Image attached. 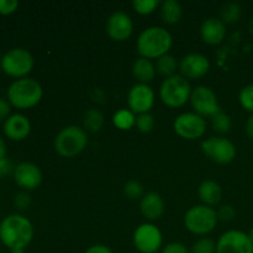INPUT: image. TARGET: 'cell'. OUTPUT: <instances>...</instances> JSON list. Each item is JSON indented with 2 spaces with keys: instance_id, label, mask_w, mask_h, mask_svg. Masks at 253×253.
Here are the masks:
<instances>
[{
  "instance_id": "1",
  "label": "cell",
  "mask_w": 253,
  "mask_h": 253,
  "mask_svg": "<svg viewBox=\"0 0 253 253\" xmlns=\"http://www.w3.org/2000/svg\"><path fill=\"white\" fill-rule=\"evenodd\" d=\"M34 239V226L21 214H11L0 222V241L11 251L29 246Z\"/></svg>"
},
{
  "instance_id": "33",
  "label": "cell",
  "mask_w": 253,
  "mask_h": 253,
  "mask_svg": "<svg viewBox=\"0 0 253 253\" xmlns=\"http://www.w3.org/2000/svg\"><path fill=\"white\" fill-rule=\"evenodd\" d=\"M217 217H219V220H221V221H225V222H229V221H232V220L236 217V210H235V208L232 207V205H229V204H225L222 205V207H220V209L217 210Z\"/></svg>"
},
{
  "instance_id": "40",
  "label": "cell",
  "mask_w": 253,
  "mask_h": 253,
  "mask_svg": "<svg viewBox=\"0 0 253 253\" xmlns=\"http://www.w3.org/2000/svg\"><path fill=\"white\" fill-rule=\"evenodd\" d=\"M246 133L251 140H253V114L247 119L246 123Z\"/></svg>"
},
{
  "instance_id": "29",
  "label": "cell",
  "mask_w": 253,
  "mask_h": 253,
  "mask_svg": "<svg viewBox=\"0 0 253 253\" xmlns=\"http://www.w3.org/2000/svg\"><path fill=\"white\" fill-rule=\"evenodd\" d=\"M161 2L158 0H133L132 7L137 14L150 15L160 7Z\"/></svg>"
},
{
  "instance_id": "26",
  "label": "cell",
  "mask_w": 253,
  "mask_h": 253,
  "mask_svg": "<svg viewBox=\"0 0 253 253\" xmlns=\"http://www.w3.org/2000/svg\"><path fill=\"white\" fill-rule=\"evenodd\" d=\"M241 16V6L236 2H227L222 6L221 10V21L226 24H234L239 21Z\"/></svg>"
},
{
  "instance_id": "30",
  "label": "cell",
  "mask_w": 253,
  "mask_h": 253,
  "mask_svg": "<svg viewBox=\"0 0 253 253\" xmlns=\"http://www.w3.org/2000/svg\"><path fill=\"white\" fill-rule=\"evenodd\" d=\"M136 127L140 132L148 133L153 130L155 127V118H153L152 114L146 113V114H140V115H136Z\"/></svg>"
},
{
  "instance_id": "16",
  "label": "cell",
  "mask_w": 253,
  "mask_h": 253,
  "mask_svg": "<svg viewBox=\"0 0 253 253\" xmlns=\"http://www.w3.org/2000/svg\"><path fill=\"white\" fill-rule=\"evenodd\" d=\"M210 69V61L202 53H188L179 62L180 76L189 79L203 78Z\"/></svg>"
},
{
  "instance_id": "20",
  "label": "cell",
  "mask_w": 253,
  "mask_h": 253,
  "mask_svg": "<svg viewBox=\"0 0 253 253\" xmlns=\"http://www.w3.org/2000/svg\"><path fill=\"white\" fill-rule=\"evenodd\" d=\"M198 195L202 203L207 207H215L221 200V187L219 183L211 179H205L200 183L198 188Z\"/></svg>"
},
{
  "instance_id": "5",
  "label": "cell",
  "mask_w": 253,
  "mask_h": 253,
  "mask_svg": "<svg viewBox=\"0 0 253 253\" xmlns=\"http://www.w3.org/2000/svg\"><path fill=\"white\" fill-rule=\"evenodd\" d=\"M192 86L189 81L180 74L166 78L160 86V99L168 108L177 109L190 100Z\"/></svg>"
},
{
  "instance_id": "37",
  "label": "cell",
  "mask_w": 253,
  "mask_h": 253,
  "mask_svg": "<svg viewBox=\"0 0 253 253\" xmlns=\"http://www.w3.org/2000/svg\"><path fill=\"white\" fill-rule=\"evenodd\" d=\"M11 104L9 103L7 99L0 98V123L1 121H6V119L11 115Z\"/></svg>"
},
{
  "instance_id": "23",
  "label": "cell",
  "mask_w": 253,
  "mask_h": 253,
  "mask_svg": "<svg viewBox=\"0 0 253 253\" xmlns=\"http://www.w3.org/2000/svg\"><path fill=\"white\" fill-rule=\"evenodd\" d=\"M155 66L157 73H160L165 78H169V77L175 76L177 74V69H179V63L177 62L175 57L169 53L156 59Z\"/></svg>"
},
{
  "instance_id": "31",
  "label": "cell",
  "mask_w": 253,
  "mask_h": 253,
  "mask_svg": "<svg viewBox=\"0 0 253 253\" xmlns=\"http://www.w3.org/2000/svg\"><path fill=\"white\" fill-rule=\"evenodd\" d=\"M190 253H216V244L211 239L203 237L193 244Z\"/></svg>"
},
{
  "instance_id": "43",
  "label": "cell",
  "mask_w": 253,
  "mask_h": 253,
  "mask_svg": "<svg viewBox=\"0 0 253 253\" xmlns=\"http://www.w3.org/2000/svg\"><path fill=\"white\" fill-rule=\"evenodd\" d=\"M249 236H250V239H251V241H252V244H253V226L251 227V230H250Z\"/></svg>"
},
{
  "instance_id": "39",
  "label": "cell",
  "mask_w": 253,
  "mask_h": 253,
  "mask_svg": "<svg viewBox=\"0 0 253 253\" xmlns=\"http://www.w3.org/2000/svg\"><path fill=\"white\" fill-rule=\"evenodd\" d=\"M85 253H113V251L110 250V247H108L106 245L103 244H96L93 245V246L88 247Z\"/></svg>"
},
{
  "instance_id": "34",
  "label": "cell",
  "mask_w": 253,
  "mask_h": 253,
  "mask_svg": "<svg viewBox=\"0 0 253 253\" xmlns=\"http://www.w3.org/2000/svg\"><path fill=\"white\" fill-rule=\"evenodd\" d=\"M19 7L17 0H0V15H11Z\"/></svg>"
},
{
  "instance_id": "19",
  "label": "cell",
  "mask_w": 253,
  "mask_h": 253,
  "mask_svg": "<svg viewBox=\"0 0 253 253\" xmlns=\"http://www.w3.org/2000/svg\"><path fill=\"white\" fill-rule=\"evenodd\" d=\"M140 210L143 217L148 221H156L160 219L165 212V202L158 193H146L140 200Z\"/></svg>"
},
{
  "instance_id": "27",
  "label": "cell",
  "mask_w": 253,
  "mask_h": 253,
  "mask_svg": "<svg viewBox=\"0 0 253 253\" xmlns=\"http://www.w3.org/2000/svg\"><path fill=\"white\" fill-rule=\"evenodd\" d=\"M231 118L222 111L215 114L211 118V126L217 133H227L231 130Z\"/></svg>"
},
{
  "instance_id": "32",
  "label": "cell",
  "mask_w": 253,
  "mask_h": 253,
  "mask_svg": "<svg viewBox=\"0 0 253 253\" xmlns=\"http://www.w3.org/2000/svg\"><path fill=\"white\" fill-rule=\"evenodd\" d=\"M239 100L242 108L253 114V84L244 86L239 94Z\"/></svg>"
},
{
  "instance_id": "18",
  "label": "cell",
  "mask_w": 253,
  "mask_h": 253,
  "mask_svg": "<svg viewBox=\"0 0 253 253\" xmlns=\"http://www.w3.org/2000/svg\"><path fill=\"white\" fill-rule=\"evenodd\" d=\"M226 36V25L217 17H209L204 20L200 26V37L203 42L210 46L220 44Z\"/></svg>"
},
{
  "instance_id": "14",
  "label": "cell",
  "mask_w": 253,
  "mask_h": 253,
  "mask_svg": "<svg viewBox=\"0 0 253 253\" xmlns=\"http://www.w3.org/2000/svg\"><path fill=\"white\" fill-rule=\"evenodd\" d=\"M133 32V22L124 11H115L106 21V34L113 41L124 42L131 37Z\"/></svg>"
},
{
  "instance_id": "10",
  "label": "cell",
  "mask_w": 253,
  "mask_h": 253,
  "mask_svg": "<svg viewBox=\"0 0 253 253\" xmlns=\"http://www.w3.org/2000/svg\"><path fill=\"white\" fill-rule=\"evenodd\" d=\"M133 245L141 253H156L163 244L161 230L152 222H145L137 226L133 232Z\"/></svg>"
},
{
  "instance_id": "13",
  "label": "cell",
  "mask_w": 253,
  "mask_h": 253,
  "mask_svg": "<svg viewBox=\"0 0 253 253\" xmlns=\"http://www.w3.org/2000/svg\"><path fill=\"white\" fill-rule=\"evenodd\" d=\"M155 104V91L148 84L137 83L127 94L128 109L135 115L150 113Z\"/></svg>"
},
{
  "instance_id": "38",
  "label": "cell",
  "mask_w": 253,
  "mask_h": 253,
  "mask_svg": "<svg viewBox=\"0 0 253 253\" xmlns=\"http://www.w3.org/2000/svg\"><path fill=\"white\" fill-rule=\"evenodd\" d=\"M15 167L12 166L11 161L7 160L6 157L0 160V177H4V175H7L9 173H14Z\"/></svg>"
},
{
  "instance_id": "17",
  "label": "cell",
  "mask_w": 253,
  "mask_h": 253,
  "mask_svg": "<svg viewBox=\"0 0 253 253\" xmlns=\"http://www.w3.org/2000/svg\"><path fill=\"white\" fill-rule=\"evenodd\" d=\"M4 133L12 141H22L31 132V123L22 114H12L4 123Z\"/></svg>"
},
{
  "instance_id": "9",
  "label": "cell",
  "mask_w": 253,
  "mask_h": 253,
  "mask_svg": "<svg viewBox=\"0 0 253 253\" xmlns=\"http://www.w3.org/2000/svg\"><path fill=\"white\" fill-rule=\"evenodd\" d=\"M175 133L185 140H198L207 132V121L195 113H183L173 123Z\"/></svg>"
},
{
  "instance_id": "7",
  "label": "cell",
  "mask_w": 253,
  "mask_h": 253,
  "mask_svg": "<svg viewBox=\"0 0 253 253\" xmlns=\"http://www.w3.org/2000/svg\"><path fill=\"white\" fill-rule=\"evenodd\" d=\"M35 66V59L27 49L16 47L11 48L2 56L0 61V68L5 74L12 78H26L32 72Z\"/></svg>"
},
{
  "instance_id": "2",
  "label": "cell",
  "mask_w": 253,
  "mask_h": 253,
  "mask_svg": "<svg viewBox=\"0 0 253 253\" xmlns=\"http://www.w3.org/2000/svg\"><path fill=\"white\" fill-rule=\"evenodd\" d=\"M172 44V35L168 30L162 26H150L138 35L136 49L140 57L157 59L167 54Z\"/></svg>"
},
{
  "instance_id": "36",
  "label": "cell",
  "mask_w": 253,
  "mask_h": 253,
  "mask_svg": "<svg viewBox=\"0 0 253 253\" xmlns=\"http://www.w3.org/2000/svg\"><path fill=\"white\" fill-rule=\"evenodd\" d=\"M14 204L19 210L27 209V208L30 207V204H31V197H30L26 192L19 193V194L15 197Z\"/></svg>"
},
{
  "instance_id": "12",
  "label": "cell",
  "mask_w": 253,
  "mask_h": 253,
  "mask_svg": "<svg viewBox=\"0 0 253 253\" xmlns=\"http://www.w3.org/2000/svg\"><path fill=\"white\" fill-rule=\"evenodd\" d=\"M216 253H253V244L246 232L229 230L217 240Z\"/></svg>"
},
{
  "instance_id": "22",
  "label": "cell",
  "mask_w": 253,
  "mask_h": 253,
  "mask_svg": "<svg viewBox=\"0 0 253 253\" xmlns=\"http://www.w3.org/2000/svg\"><path fill=\"white\" fill-rule=\"evenodd\" d=\"M160 11L163 22L167 25H174L179 22L183 15L182 5L175 0H165L161 2Z\"/></svg>"
},
{
  "instance_id": "24",
  "label": "cell",
  "mask_w": 253,
  "mask_h": 253,
  "mask_svg": "<svg viewBox=\"0 0 253 253\" xmlns=\"http://www.w3.org/2000/svg\"><path fill=\"white\" fill-rule=\"evenodd\" d=\"M84 130L88 132L95 133L100 131L104 126V115L100 110L91 108L84 113L83 116Z\"/></svg>"
},
{
  "instance_id": "3",
  "label": "cell",
  "mask_w": 253,
  "mask_h": 253,
  "mask_svg": "<svg viewBox=\"0 0 253 253\" xmlns=\"http://www.w3.org/2000/svg\"><path fill=\"white\" fill-rule=\"evenodd\" d=\"M6 96L11 106L19 110H27L41 101L43 96L42 85L34 78L16 79L7 88Z\"/></svg>"
},
{
  "instance_id": "4",
  "label": "cell",
  "mask_w": 253,
  "mask_h": 253,
  "mask_svg": "<svg viewBox=\"0 0 253 253\" xmlns=\"http://www.w3.org/2000/svg\"><path fill=\"white\" fill-rule=\"evenodd\" d=\"M54 150L61 157L72 158L85 150L88 135L83 127L69 125L62 128L54 138Z\"/></svg>"
},
{
  "instance_id": "42",
  "label": "cell",
  "mask_w": 253,
  "mask_h": 253,
  "mask_svg": "<svg viewBox=\"0 0 253 253\" xmlns=\"http://www.w3.org/2000/svg\"><path fill=\"white\" fill-rule=\"evenodd\" d=\"M10 253H25V250L22 249H17V250H11Z\"/></svg>"
},
{
  "instance_id": "11",
  "label": "cell",
  "mask_w": 253,
  "mask_h": 253,
  "mask_svg": "<svg viewBox=\"0 0 253 253\" xmlns=\"http://www.w3.org/2000/svg\"><path fill=\"white\" fill-rule=\"evenodd\" d=\"M190 105L195 114L200 116L212 118L215 114L220 113V105L217 96L211 88L207 85H199L192 90Z\"/></svg>"
},
{
  "instance_id": "8",
  "label": "cell",
  "mask_w": 253,
  "mask_h": 253,
  "mask_svg": "<svg viewBox=\"0 0 253 253\" xmlns=\"http://www.w3.org/2000/svg\"><path fill=\"white\" fill-rule=\"evenodd\" d=\"M200 147L204 155L217 165H229L236 157V147L234 143L221 136L207 138L203 141Z\"/></svg>"
},
{
  "instance_id": "35",
  "label": "cell",
  "mask_w": 253,
  "mask_h": 253,
  "mask_svg": "<svg viewBox=\"0 0 253 253\" xmlns=\"http://www.w3.org/2000/svg\"><path fill=\"white\" fill-rule=\"evenodd\" d=\"M162 253H190V250L182 242H170L163 247Z\"/></svg>"
},
{
  "instance_id": "25",
  "label": "cell",
  "mask_w": 253,
  "mask_h": 253,
  "mask_svg": "<svg viewBox=\"0 0 253 253\" xmlns=\"http://www.w3.org/2000/svg\"><path fill=\"white\" fill-rule=\"evenodd\" d=\"M113 124L119 130H131L136 125V115L130 109H120L114 114Z\"/></svg>"
},
{
  "instance_id": "21",
  "label": "cell",
  "mask_w": 253,
  "mask_h": 253,
  "mask_svg": "<svg viewBox=\"0 0 253 253\" xmlns=\"http://www.w3.org/2000/svg\"><path fill=\"white\" fill-rule=\"evenodd\" d=\"M156 66L151 59L138 57L132 64V74L136 81L141 84H148L155 79Z\"/></svg>"
},
{
  "instance_id": "44",
  "label": "cell",
  "mask_w": 253,
  "mask_h": 253,
  "mask_svg": "<svg viewBox=\"0 0 253 253\" xmlns=\"http://www.w3.org/2000/svg\"><path fill=\"white\" fill-rule=\"evenodd\" d=\"M0 71H1V68H0Z\"/></svg>"
},
{
  "instance_id": "28",
  "label": "cell",
  "mask_w": 253,
  "mask_h": 253,
  "mask_svg": "<svg viewBox=\"0 0 253 253\" xmlns=\"http://www.w3.org/2000/svg\"><path fill=\"white\" fill-rule=\"evenodd\" d=\"M145 194L143 185L137 180H128L124 187V195L130 200H141Z\"/></svg>"
},
{
  "instance_id": "6",
  "label": "cell",
  "mask_w": 253,
  "mask_h": 253,
  "mask_svg": "<svg viewBox=\"0 0 253 253\" xmlns=\"http://www.w3.org/2000/svg\"><path fill=\"white\" fill-rule=\"evenodd\" d=\"M217 221L216 210L204 204L192 207L184 215V226L188 231L198 236H205L214 231Z\"/></svg>"
},
{
  "instance_id": "41",
  "label": "cell",
  "mask_w": 253,
  "mask_h": 253,
  "mask_svg": "<svg viewBox=\"0 0 253 253\" xmlns=\"http://www.w3.org/2000/svg\"><path fill=\"white\" fill-rule=\"evenodd\" d=\"M6 157V143H5L4 138L0 136V160Z\"/></svg>"
},
{
  "instance_id": "15",
  "label": "cell",
  "mask_w": 253,
  "mask_h": 253,
  "mask_svg": "<svg viewBox=\"0 0 253 253\" xmlns=\"http://www.w3.org/2000/svg\"><path fill=\"white\" fill-rule=\"evenodd\" d=\"M14 180L21 189L31 192L41 185L42 172L35 163L21 162L15 167Z\"/></svg>"
}]
</instances>
